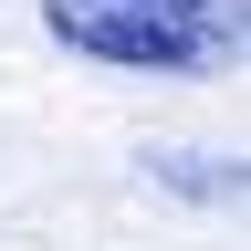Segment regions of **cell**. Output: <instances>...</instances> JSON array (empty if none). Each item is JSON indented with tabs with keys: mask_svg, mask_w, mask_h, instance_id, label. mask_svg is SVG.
Wrapping results in <instances>:
<instances>
[{
	"mask_svg": "<svg viewBox=\"0 0 251 251\" xmlns=\"http://www.w3.org/2000/svg\"><path fill=\"white\" fill-rule=\"evenodd\" d=\"M42 31L105 74H241L251 0H42Z\"/></svg>",
	"mask_w": 251,
	"mask_h": 251,
	"instance_id": "cell-1",
	"label": "cell"
}]
</instances>
